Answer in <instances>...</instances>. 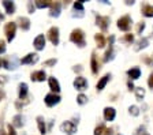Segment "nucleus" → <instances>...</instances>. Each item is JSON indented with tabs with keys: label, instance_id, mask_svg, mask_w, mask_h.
Here are the masks:
<instances>
[{
	"label": "nucleus",
	"instance_id": "58836bf2",
	"mask_svg": "<svg viewBox=\"0 0 153 135\" xmlns=\"http://www.w3.org/2000/svg\"><path fill=\"white\" fill-rule=\"evenodd\" d=\"M143 29H145V23H143V22H141L140 25H138V27H137V32H138V33H141Z\"/></svg>",
	"mask_w": 153,
	"mask_h": 135
},
{
	"label": "nucleus",
	"instance_id": "39448f33",
	"mask_svg": "<svg viewBox=\"0 0 153 135\" xmlns=\"http://www.w3.org/2000/svg\"><path fill=\"white\" fill-rule=\"evenodd\" d=\"M48 37H49L52 44L57 45L59 44V29H57V27H51L49 32H48Z\"/></svg>",
	"mask_w": 153,
	"mask_h": 135
},
{
	"label": "nucleus",
	"instance_id": "f03ea898",
	"mask_svg": "<svg viewBox=\"0 0 153 135\" xmlns=\"http://www.w3.org/2000/svg\"><path fill=\"white\" fill-rule=\"evenodd\" d=\"M131 23H133V21H131L130 16L124 15V16H122L120 19L118 21V27L120 30H123V32H127V30L131 27Z\"/></svg>",
	"mask_w": 153,
	"mask_h": 135
},
{
	"label": "nucleus",
	"instance_id": "9d476101",
	"mask_svg": "<svg viewBox=\"0 0 153 135\" xmlns=\"http://www.w3.org/2000/svg\"><path fill=\"white\" fill-rule=\"evenodd\" d=\"M34 48L37 51H42L45 48V37L44 35H37L34 40Z\"/></svg>",
	"mask_w": 153,
	"mask_h": 135
},
{
	"label": "nucleus",
	"instance_id": "f8f14e48",
	"mask_svg": "<svg viewBox=\"0 0 153 135\" xmlns=\"http://www.w3.org/2000/svg\"><path fill=\"white\" fill-rule=\"evenodd\" d=\"M45 78H47V74L44 71H36L32 74V80H36V82H42L45 80Z\"/></svg>",
	"mask_w": 153,
	"mask_h": 135
},
{
	"label": "nucleus",
	"instance_id": "7c9ffc66",
	"mask_svg": "<svg viewBox=\"0 0 153 135\" xmlns=\"http://www.w3.org/2000/svg\"><path fill=\"white\" fill-rule=\"evenodd\" d=\"M74 8H75V11H81V13H83V1H76V3H74Z\"/></svg>",
	"mask_w": 153,
	"mask_h": 135
},
{
	"label": "nucleus",
	"instance_id": "a19ab883",
	"mask_svg": "<svg viewBox=\"0 0 153 135\" xmlns=\"http://www.w3.org/2000/svg\"><path fill=\"white\" fill-rule=\"evenodd\" d=\"M127 85H128V87H130V90H131V89H134V85H133V82H131V80H128V83H127Z\"/></svg>",
	"mask_w": 153,
	"mask_h": 135
},
{
	"label": "nucleus",
	"instance_id": "7ed1b4c3",
	"mask_svg": "<svg viewBox=\"0 0 153 135\" xmlns=\"http://www.w3.org/2000/svg\"><path fill=\"white\" fill-rule=\"evenodd\" d=\"M15 30H16V25L14 22H10V23L6 25V27H4V33H6L8 41H13L14 40V37H15Z\"/></svg>",
	"mask_w": 153,
	"mask_h": 135
},
{
	"label": "nucleus",
	"instance_id": "f257e3e1",
	"mask_svg": "<svg viewBox=\"0 0 153 135\" xmlns=\"http://www.w3.org/2000/svg\"><path fill=\"white\" fill-rule=\"evenodd\" d=\"M70 40L74 42V44H76L78 46H85V34H83V32L81 29H75L73 30V33H71L70 35Z\"/></svg>",
	"mask_w": 153,
	"mask_h": 135
},
{
	"label": "nucleus",
	"instance_id": "bb28decb",
	"mask_svg": "<svg viewBox=\"0 0 153 135\" xmlns=\"http://www.w3.org/2000/svg\"><path fill=\"white\" fill-rule=\"evenodd\" d=\"M135 96H137L138 100H142L143 96H145V90H143L142 87H137V89H135Z\"/></svg>",
	"mask_w": 153,
	"mask_h": 135
},
{
	"label": "nucleus",
	"instance_id": "412c9836",
	"mask_svg": "<svg viewBox=\"0 0 153 135\" xmlns=\"http://www.w3.org/2000/svg\"><path fill=\"white\" fill-rule=\"evenodd\" d=\"M26 94H27V85L26 83H21L19 85V98L22 100V98H25Z\"/></svg>",
	"mask_w": 153,
	"mask_h": 135
},
{
	"label": "nucleus",
	"instance_id": "2f4dec72",
	"mask_svg": "<svg viewBox=\"0 0 153 135\" xmlns=\"http://www.w3.org/2000/svg\"><path fill=\"white\" fill-rule=\"evenodd\" d=\"M130 113L133 116H138L140 115V109H138L137 106H130Z\"/></svg>",
	"mask_w": 153,
	"mask_h": 135
},
{
	"label": "nucleus",
	"instance_id": "cd10ccee",
	"mask_svg": "<svg viewBox=\"0 0 153 135\" xmlns=\"http://www.w3.org/2000/svg\"><path fill=\"white\" fill-rule=\"evenodd\" d=\"M36 7H38V8H45V7H51V3H49V1H41V0H38V1H36Z\"/></svg>",
	"mask_w": 153,
	"mask_h": 135
},
{
	"label": "nucleus",
	"instance_id": "dca6fc26",
	"mask_svg": "<svg viewBox=\"0 0 153 135\" xmlns=\"http://www.w3.org/2000/svg\"><path fill=\"white\" fill-rule=\"evenodd\" d=\"M109 78H111V75H109V74L104 75V77H102L101 79L97 82V90H102V89H104L105 85H107V82L109 80Z\"/></svg>",
	"mask_w": 153,
	"mask_h": 135
},
{
	"label": "nucleus",
	"instance_id": "ddd939ff",
	"mask_svg": "<svg viewBox=\"0 0 153 135\" xmlns=\"http://www.w3.org/2000/svg\"><path fill=\"white\" fill-rule=\"evenodd\" d=\"M49 87L53 93H59L60 91V86H59V82H57L55 78H49Z\"/></svg>",
	"mask_w": 153,
	"mask_h": 135
},
{
	"label": "nucleus",
	"instance_id": "f704fd0d",
	"mask_svg": "<svg viewBox=\"0 0 153 135\" xmlns=\"http://www.w3.org/2000/svg\"><path fill=\"white\" fill-rule=\"evenodd\" d=\"M56 59H51V60H47V61H45V63H44V64L45 66H55V64H56Z\"/></svg>",
	"mask_w": 153,
	"mask_h": 135
},
{
	"label": "nucleus",
	"instance_id": "c756f323",
	"mask_svg": "<svg viewBox=\"0 0 153 135\" xmlns=\"http://www.w3.org/2000/svg\"><path fill=\"white\" fill-rule=\"evenodd\" d=\"M76 101H78V104L83 105V104H86V101H88V97L83 96V94H79V96L76 97Z\"/></svg>",
	"mask_w": 153,
	"mask_h": 135
},
{
	"label": "nucleus",
	"instance_id": "1a4fd4ad",
	"mask_svg": "<svg viewBox=\"0 0 153 135\" xmlns=\"http://www.w3.org/2000/svg\"><path fill=\"white\" fill-rule=\"evenodd\" d=\"M96 21H97V25L101 27V30L108 29V25H109V18L108 16H97Z\"/></svg>",
	"mask_w": 153,
	"mask_h": 135
},
{
	"label": "nucleus",
	"instance_id": "5701e85b",
	"mask_svg": "<svg viewBox=\"0 0 153 135\" xmlns=\"http://www.w3.org/2000/svg\"><path fill=\"white\" fill-rule=\"evenodd\" d=\"M112 55H114V48H112V45H109L108 51L105 52V55H104V61H105V63L111 60V59H112Z\"/></svg>",
	"mask_w": 153,
	"mask_h": 135
},
{
	"label": "nucleus",
	"instance_id": "423d86ee",
	"mask_svg": "<svg viewBox=\"0 0 153 135\" xmlns=\"http://www.w3.org/2000/svg\"><path fill=\"white\" fill-rule=\"evenodd\" d=\"M59 101H60V97L55 93H51V94H47V96H45V104H47L48 106L56 105Z\"/></svg>",
	"mask_w": 153,
	"mask_h": 135
},
{
	"label": "nucleus",
	"instance_id": "9b49d317",
	"mask_svg": "<svg viewBox=\"0 0 153 135\" xmlns=\"http://www.w3.org/2000/svg\"><path fill=\"white\" fill-rule=\"evenodd\" d=\"M115 115H116V112L114 108H105L104 109V119L107 122H112L115 119Z\"/></svg>",
	"mask_w": 153,
	"mask_h": 135
},
{
	"label": "nucleus",
	"instance_id": "4c0bfd02",
	"mask_svg": "<svg viewBox=\"0 0 153 135\" xmlns=\"http://www.w3.org/2000/svg\"><path fill=\"white\" fill-rule=\"evenodd\" d=\"M124 41H127V42H133V41H134L133 34H127V35H126V37H124Z\"/></svg>",
	"mask_w": 153,
	"mask_h": 135
},
{
	"label": "nucleus",
	"instance_id": "37998d69",
	"mask_svg": "<svg viewBox=\"0 0 153 135\" xmlns=\"http://www.w3.org/2000/svg\"><path fill=\"white\" fill-rule=\"evenodd\" d=\"M0 67H1V60H0Z\"/></svg>",
	"mask_w": 153,
	"mask_h": 135
},
{
	"label": "nucleus",
	"instance_id": "393cba45",
	"mask_svg": "<svg viewBox=\"0 0 153 135\" xmlns=\"http://www.w3.org/2000/svg\"><path fill=\"white\" fill-rule=\"evenodd\" d=\"M99 71V64H97V60H96V55H92V72L93 74H97Z\"/></svg>",
	"mask_w": 153,
	"mask_h": 135
},
{
	"label": "nucleus",
	"instance_id": "6ab92c4d",
	"mask_svg": "<svg viewBox=\"0 0 153 135\" xmlns=\"http://www.w3.org/2000/svg\"><path fill=\"white\" fill-rule=\"evenodd\" d=\"M3 6H4V8H6L7 14H14V11H15V6H14L13 1L6 0V1H3Z\"/></svg>",
	"mask_w": 153,
	"mask_h": 135
},
{
	"label": "nucleus",
	"instance_id": "b1692460",
	"mask_svg": "<svg viewBox=\"0 0 153 135\" xmlns=\"http://www.w3.org/2000/svg\"><path fill=\"white\" fill-rule=\"evenodd\" d=\"M148 42H149V40H148V38L140 40V41H138V44H137V46H135V51H140V49H142V48H145V46H148Z\"/></svg>",
	"mask_w": 153,
	"mask_h": 135
},
{
	"label": "nucleus",
	"instance_id": "79ce46f5",
	"mask_svg": "<svg viewBox=\"0 0 153 135\" xmlns=\"http://www.w3.org/2000/svg\"><path fill=\"white\" fill-rule=\"evenodd\" d=\"M4 80H6V79H4V78H1V79H0V83H3Z\"/></svg>",
	"mask_w": 153,
	"mask_h": 135
},
{
	"label": "nucleus",
	"instance_id": "0eeeda50",
	"mask_svg": "<svg viewBox=\"0 0 153 135\" xmlns=\"http://www.w3.org/2000/svg\"><path fill=\"white\" fill-rule=\"evenodd\" d=\"M74 87L76 90H85L88 87V80L82 77H78L75 80H74Z\"/></svg>",
	"mask_w": 153,
	"mask_h": 135
},
{
	"label": "nucleus",
	"instance_id": "4468645a",
	"mask_svg": "<svg viewBox=\"0 0 153 135\" xmlns=\"http://www.w3.org/2000/svg\"><path fill=\"white\" fill-rule=\"evenodd\" d=\"M127 75L131 78V79H138V78L141 77V70L137 67H134V68H131V70L127 71Z\"/></svg>",
	"mask_w": 153,
	"mask_h": 135
},
{
	"label": "nucleus",
	"instance_id": "a878e982",
	"mask_svg": "<svg viewBox=\"0 0 153 135\" xmlns=\"http://www.w3.org/2000/svg\"><path fill=\"white\" fill-rule=\"evenodd\" d=\"M14 125H15V127H22L23 125V117L21 115H16L15 117H14Z\"/></svg>",
	"mask_w": 153,
	"mask_h": 135
},
{
	"label": "nucleus",
	"instance_id": "473e14b6",
	"mask_svg": "<svg viewBox=\"0 0 153 135\" xmlns=\"http://www.w3.org/2000/svg\"><path fill=\"white\" fill-rule=\"evenodd\" d=\"M27 10H29V13H30V14H33V13H34V10H36V6H33V3H32V1H29V3H27Z\"/></svg>",
	"mask_w": 153,
	"mask_h": 135
},
{
	"label": "nucleus",
	"instance_id": "c03bdc74",
	"mask_svg": "<svg viewBox=\"0 0 153 135\" xmlns=\"http://www.w3.org/2000/svg\"><path fill=\"white\" fill-rule=\"evenodd\" d=\"M146 135H148V134H146Z\"/></svg>",
	"mask_w": 153,
	"mask_h": 135
},
{
	"label": "nucleus",
	"instance_id": "6e6552de",
	"mask_svg": "<svg viewBox=\"0 0 153 135\" xmlns=\"http://www.w3.org/2000/svg\"><path fill=\"white\" fill-rule=\"evenodd\" d=\"M37 61H38V56L36 53H29L27 56H25L21 60V63L22 64H33V63H37Z\"/></svg>",
	"mask_w": 153,
	"mask_h": 135
},
{
	"label": "nucleus",
	"instance_id": "e433bc0d",
	"mask_svg": "<svg viewBox=\"0 0 153 135\" xmlns=\"http://www.w3.org/2000/svg\"><path fill=\"white\" fill-rule=\"evenodd\" d=\"M148 85H149L150 89H153V72L149 75V79H148Z\"/></svg>",
	"mask_w": 153,
	"mask_h": 135
},
{
	"label": "nucleus",
	"instance_id": "c85d7f7f",
	"mask_svg": "<svg viewBox=\"0 0 153 135\" xmlns=\"http://www.w3.org/2000/svg\"><path fill=\"white\" fill-rule=\"evenodd\" d=\"M104 131H105L104 124H100L99 127L94 130V135H102V134H104Z\"/></svg>",
	"mask_w": 153,
	"mask_h": 135
},
{
	"label": "nucleus",
	"instance_id": "aec40b11",
	"mask_svg": "<svg viewBox=\"0 0 153 135\" xmlns=\"http://www.w3.org/2000/svg\"><path fill=\"white\" fill-rule=\"evenodd\" d=\"M19 25H21V29L22 30H29V27H30V21L27 19V18H19Z\"/></svg>",
	"mask_w": 153,
	"mask_h": 135
},
{
	"label": "nucleus",
	"instance_id": "20e7f679",
	"mask_svg": "<svg viewBox=\"0 0 153 135\" xmlns=\"http://www.w3.org/2000/svg\"><path fill=\"white\" fill-rule=\"evenodd\" d=\"M60 130L63 132H66L67 135H73L74 132L76 131V125H75V123H73V122H64L63 124L60 125Z\"/></svg>",
	"mask_w": 153,
	"mask_h": 135
},
{
	"label": "nucleus",
	"instance_id": "a211bd4d",
	"mask_svg": "<svg viewBox=\"0 0 153 135\" xmlns=\"http://www.w3.org/2000/svg\"><path fill=\"white\" fill-rule=\"evenodd\" d=\"M142 14L148 18L153 16V6H149V4H143L142 6Z\"/></svg>",
	"mask_w": 153,
	"mask_h": 135
},
{
	"label": "nucleus",
	"instance_id": "ea45409f",
	"mask_svg": "<svg viewBox=\"0 0 153 135\" xmlns=\"http://www.w3.org/2000/svg\"><path fill=\"white\" fill-rule=\"evenodd\" d=\"M112 132H114V130H112V128H107L102 135H112Z\"/></svg>",
	"mask_w": 153,
	"mask_h": 135
},
{
	"label": "nucleus",
	"instance_id": "4be33fe9",
	"mask_svg": "<svg viewBox=\"0 0 153 135\" xmlns=\"http://www.w3.org/2000/svg\"><path fill=\"white\" fill-rule=\"evenodd\" d=\"M94 40H96V42H97V46H99V48H102L105 45V38L102 34H96Z\"/></svg>",
	"mask_w": 153,
	"mask_h": 135
},
{
	"label": "nucleus",
	"instance_id": "2eb2a0df",
	"mask_svg": "<svg viewBox=\"0 0 153 135\" xmlns=\"http://www.w3.org/2000/svg\"><path fill=\"white\" fill-rule=\"evenodd\" d=\"M60 14V3H51V16H59Z\"/></svg>",
	"mask_w": 153,
	"mask_h": 135
},
{
	"label": "nucleus",
	"instance_id": "72a5a7b5",
	"mask_svg": "<svg viewBox=\"0 0 153 135\" xmlns=\"http://www.w3.org/2000/svg\"><path fill=\"white\" fill-rule=\"evenodd\" d=\"M4 52H6V44L3 40H0V53H4Z\"/></svg>",
	"mask_w": 153,
	"mask_h": 135
},
{
	"label": "nucleus",
	"instance_id": "c9c22d12",
	"mask_svg": "<svg viewBox=\"0 0 153 135\" xmlns=\"http://www.w3.org/2000/svg\"><path fill=\"white\" fill-rule=\"evenodd\" d=\"M7 128H8V135H16V132H15V130H14V127L11 124L8 125V127H7Z\"/></svg>",
	"mask_w": 153,
	"mask_h": 135
},
{
	"label": "nucleus",
	"instance_id": "f3484780",
	"mask_svg": "<svg viewBox=\"0 0 153 135\" xmlns=\"http://www.w3.org/2000/svg\"><path fill=\"white\" fill-rule=\"evenodd\" d=\"M37 124H38V130L41 132L42 135L47 132V127H45V122H44V117L42 116H38L37 117Z\"/></svg>",
	"mask_w": 153,
	"mask_h": 135
}]
</instances>
